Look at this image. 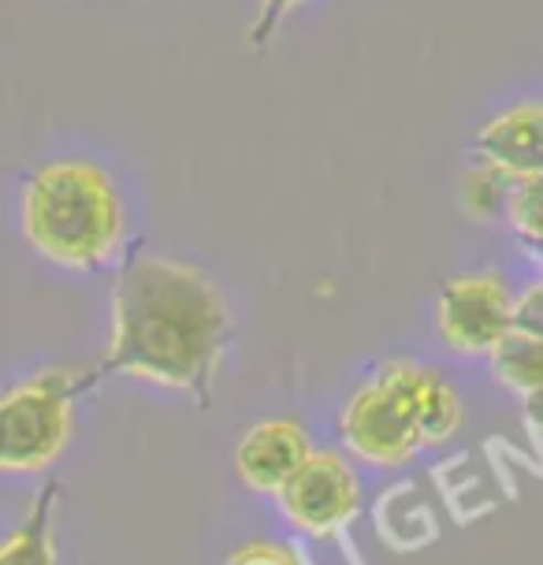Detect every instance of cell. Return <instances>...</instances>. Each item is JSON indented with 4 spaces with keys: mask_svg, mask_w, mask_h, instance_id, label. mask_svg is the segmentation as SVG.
Segmentation results:
<instances>
[{
    "mask_svg": "<svg viewBox=\"0 0 543 565\" xmlns=\"http://www.w3.org/2000/svg\"><path fill=\"white\" fill-rule=\"evenodd\" d=\"M231 335V301L205 268L172 254H135L119 268L108 350L97 372L209 406Z\"/></svg>",
    "mask_w": 543,
    "mask_h": 565,
    "instance_id": "1",
    "label": "cell"
},
{
    "mask_svg": "<svg viewBox=\"0 0 543 565\" xmlns=\"http://www.w3.org/2000/svg\"><path fill=\"white\" fill-rule=\"evenodd\" d=\"M19 224L38 257L72 271L108 268L127 242L124 194L94 160H45L30 171Z\"/></svg>",
    "mask_w": 543,
    "mask_h": 565,
    "instance_id": "2",
    "label": "cell"
},
{
    "mask_svg": "<svg viewBox=\"0 0 543 565\" xmlns=\"http://www.w3.org/2000/svg\"><path fill=\"white\" fill-rule=\"evenodd\" d=\"M97 369L56 365L0 391V477L45 472L75 436V406Z\"/></svg>",
    "mask_w": 543,
    "mask_h": 565,
    "instance_id": "3",
    "label": "cell"
},
{
    "mask_svg": "<svg viewBox=\"0 0 543 565\" xmlns=\"http://www.w3.org/2000/svg\"><path fill=\"white\" fill-rule=\"evenodd\" d=\"M432 324L450 353L491 361L518 328V295L499 271H458L439 282Z\"/></svg>",
    "mask_w": 543,
    "mask_h": 565,
    "instance_id": "4",
    "label": "cell"
},
{
    "mask_svg": "<svg viewBox=\"0 0 543 565\" xmlns=\"http://www.w3.org/2000/svg\"><path fill=\"white\" fill-rule=\"evenodd\" d=\"M339 436L347 458L372 469H402L428 450L409 402L376 369L347 395L339 409Z\"/></svg>",
    "mask_w": 543,
    "mask_h": 565,
    "instance_id": "5",
    "label": "cell"
},
{
    "mask_svg": "<svg viewBox=\"0 0 543 565\" xmlns=\"http://www.w3.org/2000/svg\"><path fill=\"white\" fill-rule=\"evenodd\" d=\"M284 521L306 540H343L358 521L365 494L354 461L339 450H317L276 494Z\"/></svg>",
    "mask_w": 543,
    "mask_h": 565,
    "instance_id": "6",
    "label": "cell"
},
{
    "mask_svg": "<svg viewBox=\"0 0 543 565\" xmlns=\"http://www.w3.org/2000/svg\"><path fill=\"white\" fill-rule=\"evenodd\" d=\"M309 454H313V439L298 417H265L238 436L231 466L246 491L276 499Z\"/></svg>",
    "mask_w": 543,
    "mask_h": 565,
    "instance_id": "7",
    "label": "cell"
},
{
    "mask_svg": "<svg viewBox=\"0 0 543 565\" xmlns=\"http://www.w3.org/2000/svg\"><path fill=\"white\" fill-rule=\"evenodd\" d=\"M472 160L502 171L514 183L543 175V100H521L477 127Z\"/></svg>",
    "mask_w": 543,
    "mask_h": 565,
    "instance_id": "8",
    "label": "cell"
},
{
    "mask_svg": "<svg viewBox=\"0 0 543 565\" xmlns=\"http://www.w3.org/2000/svg\"><path fill=\"white\" fill-rule=\"evenodd\" d=\"M376 372L409 402L428 450L444 447V443H450L461 431L466 406H461V395L450 387V380L439 369H432L425 361H414V358H391L384 365H376Z\"/></svg>",
    "mask_w": 543,
    "mask_h": 565,
    "instance_id": "9",
    "label": "cell"
},
{
    "mask_svg": "<svg viewBox=\"0 0 543 565\" xmlns=\"http://www.w3.org/2000/svg\"><path fill=\"white\" fill-rule=\"evenodd\" d=\"M56 513H60V483L49 480L34 494L26 518L0 540V565H60Z\"/></svg>",
    "mask_w": 543,
    "mask_h": 565,
    "instance_id": "10",
    "label": "cell"
},
{
    "mask_svg": "<svg viewBox=\"0 0 543 565\" xmlns=\"http://www.w3.org/2000/svg\"><path fill=\"white\" fill-rule=\"evenodd\" d=\"M491 365H496V380L502 387L529 402L543 398V335L536 331L514 328V335L491 353Z\"/></svg>",
    "mask_w": 543,
    "mask_h": 565,
    "instance_id": "11",
    "label": "cell"
},
{
    "mask_svg": "<svg viewBox=\"0 0 543 565\" xmlns=\"http://www.w3.org/2000/svg\"><path fill=\"white\" fill-rule=\"evenodd\" d=\"M510 194H514V179L502 175V171L480 164H472L461 171L458 179V201H461V212L477 224H491V220H507V205H510Z\"/></svg>",
    "mask_w": 543,
    "mask_h": 565,
    "instance_id": "12",
    "label": "cell"
},
{
    "mask_svg": "<svg viewBox=\"0 0 543 565\" xmlns=\"http://www.w3.org/2000/svg\"><path fill=\"white\" fill-rule=\"evenodd\" d=\"M380 507L402 513V529L395 532V540H391L387 547L417 551V547H425L428 540H436V518H432V507H428L425 499H417L409 483H402V488H391L384 499H380Z\"/></svg>",
    "mask_w": 543,
    "mask_h": 565,
    "instance_id": "13",
    "label": "cell"
},
{
    "mask_svg": "<svg viewBox=\"0 0 543 565\" xmlns=\"http://www.w3.org/2000/svg\"><path fill=\"white\" fill-rule=\"evenodd\" d=\"M507 220L521 235V242L543 249V175L514 183V194H510V205H507Z\"/></svg>",
    "mask_w": 543,
    "mask_h": 565,
    "instance_id": "14",
    "label": "cell"
},
{
    "mask_svg": "<svg viewBox=\"0 0 543 565\" xmlns=\"http://www.w3.org/2000/svg\"><path fill=\"white\" fill-rule=\"evenodd\" d=\"M220 565H313V558L290 540H249L238 543Z\"/></svg>",
    "mask_w": 543,
    "mask_h": 565,
    "instance_id": "15",
    "label": "cell"
},
{
    "mask_svg": "<svg viewBox=\"0 0 543 565\" xmlns=\"http://www.w3.org/2000/svg\"><path fill=\"white\" fill-rule=\"evenodd\" d=\"M301 4H309V0H257V15L246 30L249 49H257V53L260 49H268L272 38L279 34V26H284Z\"/></svg>",
    "mask_w": 543,
    "mask_h": 565,
    "instance_id": "16",
    "label": "cell"
}]
</instances>
